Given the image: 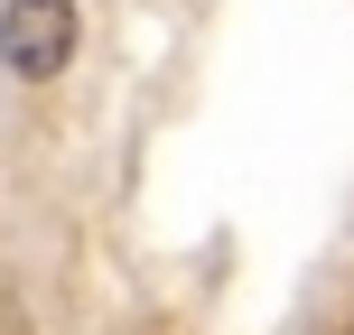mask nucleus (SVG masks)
<instances>
[{
	"label": "nucleus",
	"instance_id": "obj_1",
	"mask_svg": "<svg viewBox=\"0 0 354 335\" xmlns=\"http://www.w3.org/2000/svg\"><path fill=\"white\" fill-rule=\"evenodd\" d=\"M84 47V10L75 0H0V66L19 84H56Z\"/></svg>",
	"mask_w": 354,
	"mask_h": 335
}]
</instances>
